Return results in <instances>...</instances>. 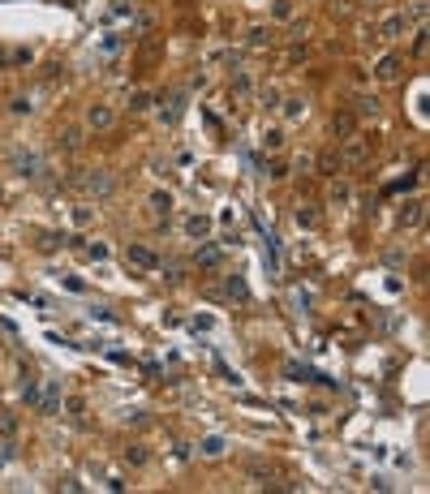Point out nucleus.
Listing matches in <instances>:
<instances>
[{
	"instance_id": "6ab92c4d",
	"label": "nucleus",
	"mask_w": 430,
	"mask_h": 494,
	"mask_svg": "<svg viewBox=\"0 0 430 494\" xmlns=\"http://www.w3.org/2000/svg\"><path fill=\"white\" fill-rule=\"evenodd\" d=\"M224 447H228V443L219 439V434H211V439H202V443H198V452H202L206 460H219V456H224Z\"/></svg>"
},
{
	"instance_id": "f257e3e1",
	"label": "nucleus",
	"mask_w": 430,
	"mask_h": 494,
	"mask_svg": "<svg viewBox=\"0 0 430 494\" xmlns=\"http://www.w3.org/2000/svg\"><path fill=\"white\" fill-rule=\"evenodd\" d=\"M73 189H82L86 198H112L117 194V177L108 168H77L73 177H69Z\"/></svg>"
},
{
	"instance_id": "2f4dec72",
	"label": "nucleus",
	"mask_w": 430,
	"mask_h": 494,
	"mask_svg": "<svg viewBox=\"0 0 430 494\" xmlns=\"http://www.w3.org/2000/svg\"><path fill=\"white\" fill-rule=\"evenodd\" d=\"M426 13H430V5H426V0H413L405 18H409V22H426Z\"/></svg>"
},
{
	"instance_id": "a211bd4d",
	"label": "nucleus",
	"mask_w": 430,
	"mask_h": 494,
	"mask_svg": "<svg viewBox=\"0 0 430 494\" xmlns=\"http://www.w3.org/2000/svg\"><path fill=\"white\" fill-rule=\"evenodd\" d=\"M314 168H318V172H327V177H336V168H344V159H340L336 151H323V155L314 159Z\"/></svg>"
},
{
	"instance_id": "dca6fc26",
	"label": "nucleus",
	"mask_w": 430,
	"mask_h": 494,
	"mask_svg": "<svg viewBox=\"0 0 430 494\" xmlns=\"http://www.w3.org/2000/svg\"><path fill=\"white\" fill-rule=\"evenodd\" d=\"M353 116H379V95H357L353 99Z\"/></svg>"
},
{
	"instance_id": "c9c22d12",
	"label": "nucleus",
	"mask_w": 430,
	"mask_h": 494,
	"mask_svg": "<svg viewBox=\"0 0 430 494\" xmlns=\"http://www.w3.org/2000/svg\"><path fill=\"white\" fill-rule=\"evenodd\" d=\"M125 460H130V465H147V452L142 447H125Z\"/></svg>"
},
{
	"instance_id": "423d86ee",
	"label": "nucleus",
	"mask_w": 430,
	"mask_h": 494,
	"mask_svg": "<svg viewBox=\"0 0 430 494\" xmlns=\"http://www.w3.org/2000/svg\"><path fill=\"white\" fill-rule=\"evenodd\" d=\"M86 125H91L95 134H108V129L117 125V108H112V103H91V108H86Z\"/></svg>"
},
{
	"instance_id": "a19ab883",
	"label": "nucleus",
	"mask_w": 430,
	"mask_h": 494,
	"mask_svg": "<svg viewBox=\"0 0 430 494\" xmlns=\"http://www.w3.org/2000/svg\"><path fill=\"white\" fill-rule=\"evenodd\" d=\"M370 5H374V0H370Z\"/></svg>"
},
{
	"instance_id": "9b49d317",
	"label": "nucleus",
	"mask_w": 430,
	"mask_h": 494,
	"mask_svg": "<svg viewBox=\"0 0 430 494\" xmlns=\"http://www.w3.org/2000/svg\"><path fill=\"white\" fill-rule=\"evenodd\" d=\"M422 215H426V202H422V198H409V202L401 206V215H396V224H401V228H418Z\"/></svg>"
},
{
	"instance_id": "4c0bfd02",
	"label": "nucleus",
	"mask_w": 430,
	"mask_h": 494,
	"mask_svg": "<svg viewBox=\"0 0 430 494\" xmlns=\"http://www.w3.org/2000/svg\"><path fill=\"white\" fill-rule=\"evenodd\" d=\"M426 43H430V39H426V30H418V39H413V52L422 56V52H426Z\"/></svg>"
},
{
	"instance_id": "0eeeda50",
	"label": "nucleus",
	"mask_w": 430,
	"mask_h": 494,
	"mask_svg": "<svg viewBox=\"0 0 430 494\" xmlns=\"http://www.w3.org/2000/svg\"><path fill=\"white\" fill-rule=\"evenodd\" d=\"M125 262L130 267H138V271H159V254L151 249V245H125Z\"/></svg>"
},
{
	"instance_id": "72a5a7b5",
	"label": "nucleus",
	"mask_w": 430,
	"mask_h": 494,
	"mask_svg": "<svg viewBox=\"0 0 430 494\" xmlns=\"http://www.w3.org/2000/svg\"><path fill=\"white\" fill-rule=\"evenodd\" d=\"M259 103H263V108H280V90H276V86H263V90H259Z\"/></svg>"
},
{
	"instance_id": "f8f14e48",
	"label": "nucleus",
	"mask_w": 430,
	"mask_h": 494,
	"mask_svg": "<svg viewBox=\"0 0 430 494\" xmlns=\"http://www.w3.org/2000/svg\"><path fill=\"white\" fill-rule=\"evenodd\" d=\"M353 134H357V116L353 112H336V116H331V138H336V142L353 138Z\"/></svg>"
},
{
	"instance_id": "f3484780",
	"label": "nucleus",
	"mask_w": 430,
	"mask_h": 494,
	"mask_svg": "<svg viewBox=\"0 0 430 494\" xmlns=\"http://www.w3.org/2000/svg\"><path fill=\"white\" fill-rule=\"evenodd\" d=\"M293 219H297V228H306V232H310V228H318V211H314L310 202H301L297 211H293Z\"/></svg>"
},
{
	"instance_id": "6e6552de",
	"label": "nucleus",
	"mask_w": 430,
	"mask_h": 494,
	"mask_svg": "<svg viewBox=\"0 0 430 494\" xmlns=\"http://www.w3.org/2000/svg\"><path fill=\"white\" fill-rule=\"evenodd\" d=\"M211 224H215V219L202 215V211H189V215L181 219V228H185L189 241H206V236H211Z\"/></svg>"
},
{
	"instance_id": "412c9836",
	"label": "nucleus",
	"mask_w": 430,
	"mask_h": 494,
	"mask_svg": "<svg viewBox=\"0 0 430 494\" xmlns=\"http://www.w3.org/2000/svg\"><path fill=\"white\" fill-rule=\"evenodd\" d=\"M73 224H77V228H91V224H95V206H91V202H77V206H73Z\"/></svg>"
},
{
	"instance_id": "4468645a",
	"label": "nucleus",
	"mask_w": 430,
	"mask_h": 494,
	"mask_svg": "<svg viewBox=\"0 0 430 494\" xmlns=\"http://www.w3.org/2000/svg\"><path fill=\"white\" fill-rule=\"evenodd\" d=\"M232 95H237V99H250V95H254V77L246 69H232Z\"/></svg>"
},
{
	"instance_id": "58836bf2",
	"label": "nucleus",
	"mask_w": 430,
	"mask_h": 494,
	"mask_svg": "<svg viewBox=\"0 0 430 494\" xmlns=\"http://www.w3.org/2000/svg\"><path fill=\"white\" fill-rule=\"evenodd\" d=\"M314 168V155H297V172H310Z\"/></svg>"
},
{
	"instance_id": "c756f323",
	"label": "nucleus",
	"mask_w": 430,
	"mask_h": 494,
	"mask_svg": "<svg viewBox=\"0 0 430 494\" xmlns=\"http://www.w3.org/2000/svg\"><path fill=\"white\" fill-rule=\"evenodd\" d=\"M263 147L267 151H280L284 147V129H263Z\"/></svg>"
},
{
	"instance_id": "393cba45",
	"label": "nucleus",
	"mask_w": 430,
	"mask_h": 494,
	"mask_svg": "<svg viewBox=\"0 0 430 494\" xmlns=\"http://www.w3.org/2000/svg\"><path fill=\"white\" fill-rule=\"evenodd\" d=\"M9 112H13V116H30V112H35L30 95H13V99H9Z\"/></svg>"
},
{
	"instance_id": "f03ea898",
	"label": "nucleus",
	"mask_w": 430,
	"mask_h": 494,
	"mask_svg": "<svg viewBox=\"0 0 430 494\" xmlns=\"http://www.w3.org/2000/svg\"><path fill=\"white\" fill-rule=\"evenodd\" d=\"M9 172H18L22 181H43V172H47V164H43V155H35V151H26V147H18L9 155Z\"/></svg>"
},
{
	"instance_id": "f704fd0d",
	"label": "nucleus",
	"mask_w": 430,
	"mask_h": 494,
	"mask_svg": "<svg viewBox=\"0 0 430 494\" xmlns=\"http://www.w3.org/2000/svg\"><path fill=\"white\" fill-rule=\"evenodd\" d=\"M0 434H5V439H13V434H18V421H13L9 412H0Z\"/></svg>"
},
{
	"instance_id": "7ed1b4c3",
	"label": "nucleus",
	"mask_w": 430,
	"mask_h": 494,
	"mask_svg": "<svg viewBox=\"0 0 430 494\" xmlns=\"http://www.w3.org/2000/svg\"><path fill=\"white\" fill-rule=\"evenodd\" d=\"M374 155V138H366V134H353V138H344V164L348 168H357V164H366V159Z\"/></svg>"
},
{
	"instance_id": "4be33fe9",
	"label": "nucleus",
	"mask_w": 430,
	"mask_h": 494,
	"mask_svg": "<svg viewBox=\"0 0 430 494\" xmlns=\"http://www.w3.org/2000/svg\"><path fill=\"white\" fill-rule=\"evenodd\" d=\"M39 387H43V378H22V400L35 408L39 404Z\"/></svg>"
},
{
	"instance_id": "b1692460",
	"label": "nucleus",
	"mask_w": 430,
	"mask_h": 494,
	"mask_svg": "<svg viewBox=\"0 0 430 494\" xmlns=\"http://www.w3.org/2000/svg\"><path fill=\"white\" fill-rule=\"evenodd\" d=\"M77 142H82V134H77V129H60V134H56V151H77Z\"/></svg>"
},
{
	"instance_id": "cd10ccee",
	"label": "nucleus",
	"mask_w": 430,
	"mask_h": 494,
	"mask_svg": "<svg viewBox=\"0 0 430 494\" xmlns=\"http://www.w3.org/2000/svg\"><path fill=\"white\" fill-rule=\"evenodd\" d=\"M224 288H228V297H237V301H250V288H246V284L237 280V275H228V280H224Z\"/></svg>"
},
{
	"instance_id": "e433bc0d",
	"label": "nucleus",
	"mask_w": 430,
	"mask_h": 494,
	"mask_svg": "<svg viewBox=\"0 0 430 494\" xmlns=\"http://www.w3.org/2000/svg\"><path fill=\"white\" fill-rule=\"evenodd\" d=\"M267 177H272V181H284L289 172H284V164H272V168H267Z\"/></svg>"
},
{
	"instance_id": "39448f33",
	"label": "nucleus",
	"mask_w": 430,
	"mask_h": 494,
	"mask_svg": "<svg viewBox=\"0 0 430 494\" xmlns=\"http://www.w3.org/2000/svg\"><path fill=\"white\" fill-rule=\"evenodd\" d=\"M409 26H413V22L405 18V9H396V13H387V18L374 26V35H379V39H387V43H396V39H405V35H409Z\"/></svg>"
},
{
	"instance_id": "1a4fd4ad",
	"label": "nucleus",
	"mask_w": 430,
	"mask_h": 494,
	"mask_svg": "<svg viewBox=\"0 0 430 494\" xmlns=\"http://www.w3.org/2000/svg\"><path fill=\"white\" fill-rule=\"evenodd\" d=\"M276 26H250L246 30V47L250 52H267V47H276Z\"/></svg>"
},
{
	"instance_id": "ddd939ff",
	"label": "nucleus",
	"mask_w": 430,
	"mask_h": 494,
	"mask_svg": "<svg viewBox=\"0 0 430 494\" xmlns=\"http://www.w3.org/2000/svg\"><path fill=\"white\" fill-rule=\"evenodd\" d=\"M306 108H310V103H306V95H289V99H280L284 121H293V125H297V121H306Z\"/></svg>"
},
{
	"instance_id": "aec40b11",
	"label": "nucleus",
	"mask_w": 430,
	"mask_h": 494,
	"mask_svg": "<svg viewBox=\"0 0 430 494\" xmlns=\"http://www.w3.org/2000/svg\"><path fill=\"white\" fill-rule=\"evenodd\" d=\"M181 108H185V99H181V95H172V99H168L164 108H159V116H164L168 125H177V116H181Z\"/></svg>"
},
{
	"instance_id": "5701e85b",
	"label": "nucleus",
	"mask_w": 430,
	"mask_h": 494,
	"mask_svg": "<svg viewBox=\"0 0 430 494\" xmlns=\"http://www.w3.org/2000/svg\"><path fill=\"white\" fill-rule=\"evenodd\" d=\"M151 211L155 215H168L172 211V194H168V189H155V194H151Z\"/></svg>"
},
{
	"instance_id": "9d476101",
	"label": "nucleus",
	"mask_w": 430,
	"mask_h": 494,
	"mask_svg": "<svg viewBox=\"0 0 430 494\" xmlns=\"http://www.w3.org/2000/svg\"><path fill=\"white\" fill-rule=\"evenodd\" d=\"M401 69H405V56H401V52H387V56L374 65V77H379V82H396Z\"/></svg>"
},
{
	"instance_id": "ea45409f",
	"label": "nucleus",
	"mask_w": 430,
	"mask_h": 494,
	"mask_svg": "<svg viewBox=\"0 0 430 494\" xmlns=\"http://www.w3.org/2000/svg\"><path fill=\"white\" fill-rule=\"evenodd\" d=\"M0 65H5V52H0Z\"/></svg>"
},
{
	"instance_id": "c85d7f7f",
	"label": "nucleus",
	"mask_w": 430,
	"mask_h": 494,
	"mask_svg": "<svg viewBox=\"0 0 430 494\" xmlns=\"http://www.w3.org/2000/svg\"><path fill=\"white\" fill-rule=\"evenodd\" d=\"M151 108V90H134L130 95V112H147Z\"/></svg>"
},
{
	"instance_id": "7c9ffc66",
	"label": "nucleus",
	"mask_w": 430,
	"mask_h": 494,
	"mask_svg": "<svg viewBox=\"0 0 430 494\" xmlns=\"http://www.w3.org/2000/svg\"><path fill=\"white\" fill-rule=\"evenodd\" d=\"M5 60H9V65H30V60H35V52H30V47H13Z\"/></svg>"
},
{
	"instance_id": "a878e982",
	"label": "nucleus",
	"mask_w": 430,
	"mask_h": 494,
	"mask_svg": "<svg viewBox=\"0 0 430 494\" xmlns=\"http://www.w3.org/2000/svg\"><path fill=\"white\" fill-rule=\"evenodd\" d=\"M293 13H297L293 0H276V5H272V18L276 22H293Z\"/></svg>"
},
{
	"instance_id": "20e7f679",
	"label": "nucleus",
	"mask_w": 430,
	"mask_h": 494,
	"mask_svg": "<svg viewBox=\"0 0 430 494\" xmlns=\"http://www.w3.org/2000/svg\"><path fill=\"white\" fill-rule=\"evenodd\" d=\"M60 391H65V382H60V378H43V387H39V412H43V417H56V412H60Z\"/></svg>"
},
{
	"instance_id": "bb28decb",
	"label": "nucleus",
	"mask_w": 430,
	"mask_h": 494,
	"mask_svg": "<svg viewBox=\"0 0 430 494\" xmlns=\"http://www.w3.org/2000/svg\"><path fill=\"white\" fill-rule=\"evenodd\" d=\"M331 202H340V206L353 202V189H348V181H336V185H331Z\"/></svg>"
},
{
	"instance_id": "473e14b6",
	"label": "nucleus",
	"mask_w": 430,
	"mask_h": 494,
	"mask_svg": "<svg viewBox=\"0 0 430 494\" xmlns=\"http://www.w3.org/2000/svg\"><path fill=\"white\" fill-rule=\"evenodd\" d=\"M108 254H112V249H108L104 241H91L86 245V258H95V262H108Z\"/></svg>"
},
{
	"instance_id": "2eb2a0df",
	"label": "nucleus",
	"mask_w": 430,
	"mask_h": 494,
	"mask_svg": "<svg viewBox=\"0 0 430 494\" xmlns=\"http://www.w3.org/2000/svg\"><path fill=\"white\" fill-rule=\"evenodd\" d=\"M219 262H224V249L198 241V267H219Z\"/></svg>"
}]
</instances>
